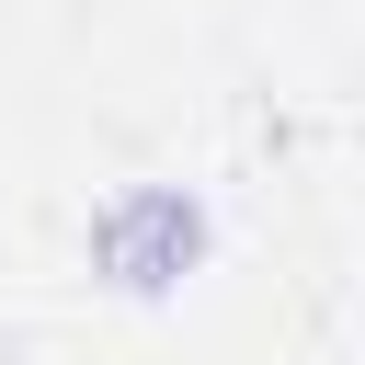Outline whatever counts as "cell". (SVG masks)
Returning a JSON list of instances; mask_svg holds the SVG:
<instances>
[{
	"instance_id": "obj_1",
	"label": "cell",
	"mask_w": 365,
	"mask_h": 365,
	"mask_svg": "<svg viewBox=\"0 0 365 365\" xmlns=\"http://www.w3.org/2000/svg\"><path fill=\"white\" fill-rule=\"evenodd\" d=\"M194 251H205V205H194L182 182H137V194H114V205L91 217V262H103L125 297L182 285V274H194Z\"/></svg>"
}]
</instances>
